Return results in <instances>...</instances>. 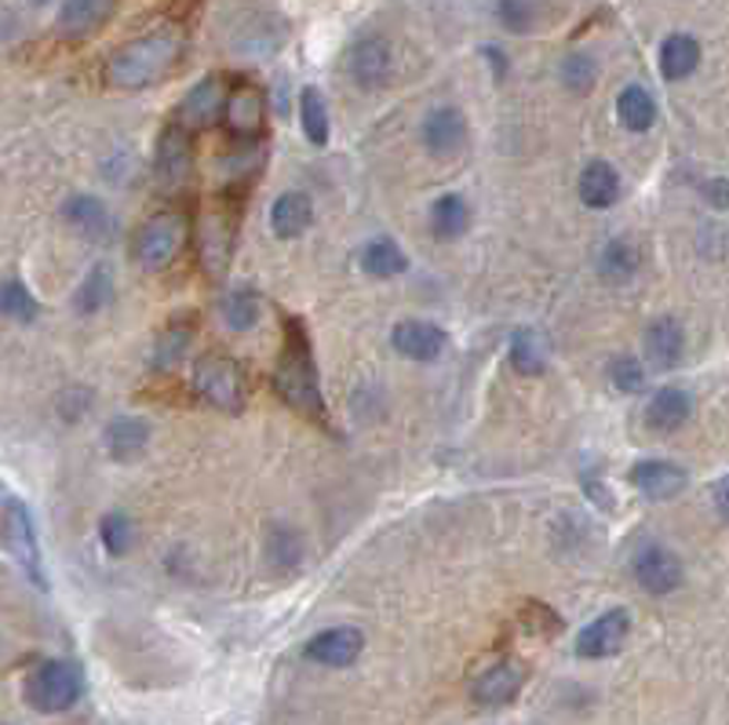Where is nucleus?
I'll list each match as a JSON object with an SVG mask.
<instances>
[{
    "mask_svg": "<svg viewBox=\"0 0 729 725\" xmlns=\"http://www.w3.org/2000/svg\"><path fill=\"white\" fill-rule=\"evenodd\" d=\"M179 52H183V41L175 30H157V33L140 37V41H129L110 55L106 84H113L117 92H143V87L168 77V70L175 66Z\"/></svg>",
    "mask_w": 729,
    "mask_h": 725,
    "instance_id": "f257e3e1",
    "label": "nucleus"
},
{
    "mask_svg": "<svg viewBox=\"0 0 729 725\" xmlns=\"http://www.w3.org/2000/svg\"><path fill=\"white\" fill-rule=\"evenodd\" d=\"M274 391H278L285 405H292L296 412H304V416L310 420L325 416V402L318 391V369H314L307 332L299 329V321L285 324V346H281L278 369H274Z\"/></svg>",
    "mask_w": 729,
    "mask_h": 725,
    "instance_id": "f03ea898",
    "label": "nucleus"
},
{
    "mask_svg": "<svg viewBox=\"0 0 729 725\" xmlns=\"http://www.w3.org/2000/svg\"><path fill=\"white\" fill-rule=\"evenodd\" d=\"M194 394L205 405L219 408V412H242L248 386H245V372L237 369V361L226 354H201L194 365Z\"/></svg>",
    "mask_w": 729,
    "mask_h": 725,
    "instance_id": "7ed1b4c3",
    "label": "nucleus"
},
{
    "mask_svg": "<svg viewBox=\"0 0 729 725\" xmlns=\"http://www.w3.org/2000/svg\"><path fill=\"white\" fill-rule=\"evenodd\" d=\"M81 700V667L70 660H48L27 679V704L44 715L66 711Z\"/></svg>",
    "mask_w": 729,
    "mask_h": 725,
    "instance_id": "20e7f679",
    "label": "nucleus"
},
{
    "mask_svg": "<svg viewBox=\"0 0 729 725\" xmlns=\"http://www.w3.org/2000/svg\"><path fill=\"white\" fill-rule=\"evenodd\" d=\"M186 241V219L179 211H161L146 222L135 237V259L143 262L146 270H165L168 262L179 256V248Z\"/></svg>",
    "mask_w": 729,
    "mask_h": 725,
    "instance_id": "39448f33",
    "label": "nucleus"
},
{
    "mask_svg": "<svg viewBox=\"0 0 729 725\" xmlns=\"http://www.w3.org/2000/svg\"><path fill=\"white\" fill-rule=\"evenodd\" d=\"M632 572L643 591L649 594H671L682 587L686 580V569H682V558L675 551H668L664 543H646L635 551V561H632Z\"/></svg>",
    "mask_w": 729,
    "mask_h": 725,
    "instance_id": "423d86ee",
    "label": "nucleus"
},
{
    "mask_svg": "<svg viewBox=\"0 0 729 725\" xmlns=\"http://www.w3.org/2000/svg\"><path fill=\"white\" fill-rule=\"evenodd\" d=\"M627 634H632V617H627V609L602 612V617H595L581 634H576V656L606 660L613 653H620Z\"/></svg>",
    "mask_w": 729,
    "mask_h": 725,
    "instance_id": "0eeeda50",
    "label": "nucleus"
},
{
    "mask_svg": "<svg viewBox=\"0 0 729 725\" xmlns=\"http://www.w3.org/2000/svg\"><path fill=\"white\" fill-rule=\"evenodd\" d=\"M391 73H394V55L383 37H364V41L350 48V77H355L364 92L383 87L391 81Z\"/></svg>",
    "mask_w": 729,
    "mask_h": 725,
    "instance_id": "6e6552de",
    "label": "nucleus"
},
{
    "mask_svg": "<svg viewBox=\"0 0 729 725\" xmlns=\"http://www.w3.org/2000/svg\"><path fill=\"white\" fill-rule=\"evenodd\" d=\"M230 241H234V219L219 208H208L197 222V256L212 278H219V270L230 259Z\"/></svg>",
    "mask_w": 729,
    "mask_h": 725,
    "instance_id": "1a4fd4ad",
    "label": "nucleus"
},
{
    "mask_svg": "<svg viewBox=\"0 0 729 725\" xmlns=\"http://www.w3.org/2000/svg\"><path fill=\"white\" fill-rule=\"evenodd\" d=\"M223 103H226V84H223V77L197 81L191 92L183 95L179 110H175V124H183L186 132L208 128V124L223 114Z\"/></svg>",
    "mask_w": 729,
    "mask_h": 725,
    "instance_id": "9d476101",
    "label": "nucleus"
},
{
    "mask_svg": "<svg viewBox=\"0 0 729 725\" xmlns=\"http://www.w3.org/2000/svg\"><path fill=\"white\" fill-rule=\"evenodd\" d=\"M4 521H8V547L11 555L19 558V566L30 572L33 583L44 587V569H41V547H37V532L30 521V510L19 504V499H8L4 507Z\"/></svg>",
    "mask_w": 729,
    "mask_h": 725,
    "instance_id": "9b49d317",
    "label": "nucleus"
},
{
    "mask_svg": "<svg viewBox=\"0 0 729 725\" xmlns=\"http://www.w3.org/2000/svg\"><path fill=\"white\" fill-rule=\"evenodd\" d=\"M364 634L358 628H329L307 642V656L325 667H350L361 656Z\"/></svg>",
    "mask_w": 729,
    "mask_h": 725,
    "instance_id": "f8f14e48",
    "label": "nucleus"
},
{
    "mask_svg": "<svg viewBox=\"0 0 729 725\" xmlns=\"http://www.w3.org/2000/svg\"><path fill=\"white\" fill-rule=\"evenodd\" d=\"M420 135H423V146L431 149L434 157H452L468 143V121H463L456 106H438L427 114Z\"/></svg>",
    "mask_w": 729,
    "mask_h": 725,
    "instance_id": "ddd939ff",
    "label": "nucleus"
},
{
    "mask_svg": "<svg viewBox=\"0 0 729 725\" xmlns=\"http://www.w3.org/2000/svg\"><path fill=\"white\" fill-rule=\"evenodd\" d=\"M391 343L401 358L409 361H434L445 354V332L431 321H398L391 332Z\"/></svg>",
    "mask_w": 729,
    "mask_h": 725,
    "instance_id": "4468645a",
    "label": "nucleus"
},
{
    "mask_svg": "<svg viewBox=\"0 0 729 725\" xmlns=\"http://www.w3.org/2000/svg\"><path fill=\"white\" fill-rule=\"evenodd\" d=\"M686 470L671 459H638L632 467V485L646 499H671L686 489Z\"/></svg>",
    "mask_w": 729,
    "mask_h": 725,
    "instance_id": "2eb2a0df",
    "label": "nucleus"
},
{
    "mask_svg": "<svg viewBox=\"0 0 729 725\" xmlns=\"http://www.w3.org/2000/svg\"><path fill=\"white\" fill-rule=\"evenodd\" d=\"M194 165V143H191V132L183 124H168L165 135L157 143V175L161 183H183L191 175Z\"/></svg>",
    "mask_w": 729,
    "mask_h": 725,
    "instance_id": "dca6fc26",
    "label": "nucleus"
},
{
    "mask_svg": "<svg viewBox=\"0 0 729 725\" xmlns=\"http://www.w3.org/2000/svg\"><path fill=\"white\" fill-rule=\"evenodd\" d=\"M643 346H646V358H649V365L653 369H675L678 361H682V354H686V332H682V324H678L675 318H657L646 329V340H643Z\"/></svg>",
    "mask_w": 729,
    "mask_h": 725,
    "instance_id": "f3484780",
    "label": "nucleus"
},
{
    "mask_svg": "<svg viewBox=\"0 0 729 725\" xmlns=\"http://www.w3.org/2000/svg\"><path fill=\"white\" fill-rule=\"evenodd\" d=\"M689 412H694V397H689L682 386H664V391L649 397L646 427L657 434H675L678 427H686Z\"/></svg>",
    "mask_w": 729,
    "mask_h": 725,
    "instance_id": "a211bd4d",
    "label": "nucleus"
},
{
    "mask_svg": "<svg viewBox=\"0 0 729 725\" xmlns=\"http://www.w3.org/2000/svg\"><path fill=\"white\" fill-rule=\"evenodd\" d=\"M518 690H522V667L493 664L474 679L471 696H474V704H482V707H507L511 700L518 696Z\"/></svg>",
    "mask_w": 729,
    "mask_h": 725,
    "instance_id": "6ab92c4d",
    "label": "nucleus"
},
{
    "mask_svg": "<svg viewBox=\"0 0 729 725\" xmlns=\"http://www.w3.org/2000/svg\"><path fill=\"white\" fill-rule=\"evenodd\" d=\"M223 117H226V128H230L237 139H248V135H256L259 124H263V95L253 84H237L234 92L226 95Z\"/></svg>",
    "mask_w": 729,
    "mask_h": 725,
    "instance_id": "aec40b11",
    "label": "nucleus"
},
{
    "mask_svg": "<svg viewBox=\"0 0 729 725\" xmlns=\"http://www.w3.org/2000/svg\"><path fill=\"white\" fill-rule=\"evenodd\" d=\"M113 15V0H66L59 11L62 37H88Z\"/></svg>",
    "mask_w": 729,
    "mask_h": 725,
    "instance_id": "412c9836",
    "label": "nucleus"
},
{
    "mask_svg": "<svg viewBox=\"0 0 729 725\" xmlns=\"http://www.w3.org/2000/svg\"><path fill=\"white\" fill-rule=\"evenodd\" d=\"M310 222H314V205H310V197L299 194V190L281 194L278 201H274V208H270V230L278 234V237L307 234Z\"/></svg>",
    "mask_w": 729,
    "mask_h": 725,
    "instance_id": "4be33fe9",
    "label": "nucleus"
},
{
    "mask_svg": "<svg viewBox=\"0 0 729 725\" xmlns=\"http://www.w3.org/2000/svg\"><path fill=\"white\" fill-rule=\"evenodd\" d=\"M150 442V427L135 416H117L110 420L106 427V453L117 459V464H132L135 456L143 453Z\"/></svg>",
    "mask_w": 729,
    "mask_h": 725,
    "instance_id": "5701e85b",
    "label": "nucleus"
},
{
    "mask_svg": "<svg viewBox=\"0 0 729 725\" xmlns=\"http://www.w3.org/2000/svg\"><path fill=\"white\" fill-rule=\"evenodd\" d=\"M620 197V175L609 160H591L581 172V201L587 208H609Z\"/></svg>",
    "mask_w": 729,
    "mask_h": 725,
    "instance_id": "b1692460",
    "label": "nucleus"
},
{
    "mask_svg": "<svg viewBox=\"0 0 729 725\" xmlns=\"http://www.w3.org/2000/svg\"><path fill=\"white\" fill-rule=\"evenodd\" d=\"M700 66V44L689 33H671L660 44V77L664 81H686Z\"/></svg>",
    "mask_w": 729,
    "mask_h": 725,
    "instance_id": "393cba45",
    "label": "nucleus"
},
{
    "mask_svg": "<svg viewBox=\"0 0 729 725\" xmlns=\"http://www.w3.org/2000/svg\"><path fill=\"white\" fill-rule=\"evenodd\" d=\"M598 273L609 284H627L638 273V248L627 237H613L598 252Z\"/></svg>",
    "mask_w": 729,
    "mask_h": 725,
    "instance_id": "a878e982",
    "label": "nucleus"
},
{
    "mask_svg": "<svg viewBox=\"0 0 729 725\" xmlns=\"http://www.w3.org/2000/svg\"><path fill=\"white\" fill-rule=\"evenodd\" d=\"M617 117L627 132H649L657 124V103L643 84H627L617 99Z\"/></svg>",
    "mask_w": 729,
    "mask_h": 725,
    "instance_id": "bb28decb",
    "label": "nucleus"
},
{
    "mask_svg": "<svg viewBox=\"0 0 729 725\" xmlns=\"http://www.w3.org/2000/svg\"><path fill=\"white\" fill-rule=\"evenodd\" d=\"M62 216H66V222H70L73 230L84 234V237H92V241H99V237L110 230V211L103 208L99 197H88V194L70 197L66 208H62Z\"/></svg>",
    "mask_w": 729,
    "mask_h": 725,
    "instance_id": "cd10ccee",
    "label": "nucleus"
},
{
    "mask_svg": "<svg viewBox=\"0 0 729 725\" xmlns=\"http://www.w3.org/2000/svg\"><path fill=\"white\" fill-rule=\"evenodd\" d=\"M511 365L522 372V376H540L547 369V343L536 329H522L514 332L511 340Z\"/></svg>",
    "mask_w": 729,
    "mask_h": 725,
    "instance_id": "c85d7f7f",
    "label": "nucleus"
},
{
    "mask_svg": "<svg viewBox=\"0 0 729 725\" xmlns=\"http://www.w3.org/2000/svg\"><path fill=\"white\" fill-rule=\"evenodd\" d=\"M431 230L438 241H456V237L468 230V201H463L460 194L438 197L431 208Z\"/></svg>",
    "mask_w": 729,
    "mask_h": 725,
    "instance_id": "c756f323",
    "label": "nucleus"
},
{
    "mask_svg": "<svg viewBox=\"0 0 729 725\" xmlns=\"http://www.w3.org/2000/svg\"><path fill=\"white\" fill-rule=\"evenodd\" d=\"M263 555H267V561L278 572H288V569L299 566V558H304V540H299V532L288 529V525H270Z\"/></svg>",
    "mask_w": 729,
    "mask_h": 725,
    "instance_id": "7c9ffc66",
    "label": "nucleus"
},
{
    "mask_svg": "<svg viewBox=\"0 0 729 725\" xmlns=\"http://www.w3.org/2000/svg\"><path fill=\"white\" fill-rule=\"evenodd\" d=\"M191 343H194V329L183 321H172L165 332H161V340L154 346V369L157 372H172L179 361L191 354Z\"/></svg>",
    "mask_w": 729,
    "mask_h": 725,
    "instance_id": "2f4dec72",
    "label": "nucleus"
},
{
    "mask_svg": "<svg viewBox=\"0 0 729 725\" xmlns=\"http://www.w3.org/2000/svg\"><path fill=\"white\" fill-rule=\"evenodd\" d=\"M361 267L364 273H372V278H398V273L405 270V252H401L391 237H380V241L364 245Z\"/></svg>",
    "mask_w": 729,
    "mask_h": 725,
    "instance_id": "473e14b6",
    "label": "nucleus"
},
{
    "mask_svg": "<svg viewBox=\"0 0 729 725\" xmlns=\"http://www.w3.org/2000/svg\"><path fill=\"white\" fill-rule=\"evenodd\" d=\"M299 121H304V135L314 146L329 143V106H325L318 87H304V95H299Z\"/></svg>",
    "mask_w": 729,
    "mask_h": 725,
    "instance_id": "72a5a7b5",
    "label": "nucleus"
},
{
    "mask_svg": "<svg viewBox=\"0 0 729 725\" xmlns=\"http://www.w3.org/2000/svg\"><path fill=\"white\" fill-rule=\"evenodd\" d=\"M113 296V273L99 262V267L88 270V278L81 281L78 289V314H95V310H103Z\"/></svg>",
    "mask_w": 729,
    "mask_h": 725,
    "instance_id": "f704fd0d",
    "label": "nucleus"
},
{
    "mask_svg": "<svg viewBox=\"0 0 729 725\" xmlns=\"http://www.w3.org/2000/svg\"><path fill=\"white\" fill-rule=\"evenodd\" d=\"M496 15L514 33H533L544 19V0H496Z\"/></svg>",
    "mask_w": 729,
    "mask_h": 725,
    "instance_id": "c9c22d12",
    "label": "nucleus"
},
{
    "mask_svg": "<svg viewBox=\"0 0 729 725\" xmlns=\"http://www.w3.org/2000/svg\"><path fill=\"white\" fill-rule=\"evenodd\" d=\"M259 318V299L248 289H234L223 299V321L230 324L234 332H248Z\"/></svg>",
    "mask_w": 729,
    "mask_h": 725,
    "instance_id": "e433bc0d",
    "label": "nucleus"
},
{
    "mask_svg": "<svg viewBox=\"0 0 729 725\" xmlns=\"http://www.w3.org/2000/svg\"><path fill=\"white\" fill-rule=\"evenodd\" d=\"M0 314L11 321L30 324L37 318V299L30 296V289L22 281H4L0 284Z\"/></svg>",
    "mask_w": 729,
    "mask_h": 725,
    "instance_id": "4c0bfd02",
    "label": "nucleus"
},
{
    "mask_svg": "<svg viewBox=\"0 0 729 725\" xmlns=\"http://www.w3.org/2000/svg\"><path fill=\"white\" fill-rule=\"evenodd\" d=\"M99 536H103V547H106V551H110L113 558L129 555V551H132V543H135L132 518H129V515H121V510H113V515H106L103 525H99Z\"/></svg>",
    "mask_w": 729,
    "mask_h": 725,
    "instance_id": "58836bf2",
    "label": "nucleus"
},
{
    "mask_svg": "<svg viewBox=\"0 0 729 725\" xmlns=\"http://www.w3.org/2000/svg\"><path fill=\"white\" fill-rule=\"evenodd\" d=\"M609 380H613V386H617V391L638 394V391L646 386V369L638 365L632 354H620V358L609 361Z\"/></svg>",
    "mask_w": 729,
    "mask_h": 725,
    "instance_id": "ea45409f",
    "label": "nucleus"
},
{
    "mask_svg": "<svg viewBox=\"0 0 729 725\" xmlns=\"http://www.w3.org/2000/svg\"><path fill=\"white\" fill-rule=\"evenodd\" d=\"M598 77V66L595 59L587 55H569L562 62V84L569 87V92H591V84Z\"/></svg>",
    "mask_w": 729,
    "mask_h": 725,
    "instance_id": "a19ab883",
    "label": "nucleus"
},
{
    "mask_svg": "<svg viewBox=\"0 0 729 725\" xmlns=\"http://www.w3.org/2000/svg\"><path fill=\"white\" fill-rule=\"evenodd\" d=\"M711 496H715V510L722 515V521H729V474H726L719 485H715Z\"/></svg>",
    "mask_w": 729,
    "mask_h": 725,
    "instance_id": "79ce46f5",
    "label": "nucleus"
},
{
    "mask_svg": "<svg viewBox=\"0 0 729 725\" xmlns=\"http://www.w3.org/2000/svg\"><path fill=\"white\" fill-rule=\"evenodd\" d=\"M30 4H48V0H30Z\"/></svg>",
    "mask_w": 729,
    "mask_h": 725,
    "instance_id": "37998d69",
    "label": "nucleus"
}]
</instances>
